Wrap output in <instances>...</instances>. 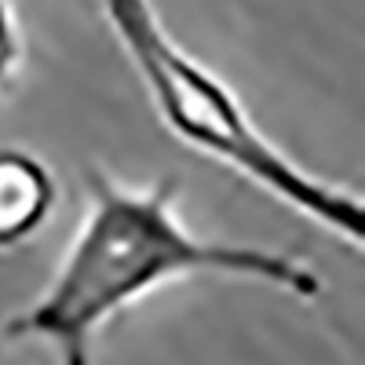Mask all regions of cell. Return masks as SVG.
<instances>
[{
	"instance_id": "4",
	"label": "cell",
	"mask_w": 365,
	"mask_h": 365,
	"mask_svg": "<svg viewBox=\"0 0 365 365\" xmlns=\"http://www.w3.org/2000/svg\"><path fill=\"white\" fill-rule=\"evenodd\" d=\"M22 63V37L15 26V11L8 0H0V91H8Z\"/></svg>"
},
{
	"instance_id": "3",
	"label": "cell",
	"mask_w": 365,
	"mask_h": 365,
	"mask_svg": "<svg viewBox=\"0 0 365 365\" xmlns=\"http://www.w3.org/2000/svg\"><path fill=\"white\" fill-rule=\"evenodd\" d=\"M58 182L29 150H0V252L19 249L51 216Z\"/></svg>"
},
{
	"instance_id": "2",
	"label": "cell",
	"mask_w": 365,
	"mask_h": 365,
	"mask_svg": "<svg viewBox=\"0 0 365 365\" xmlns=\"http://www.w3.org/2000/svg\"><path fill=\"white\" fill-rule=\"evenodd\" d=\"M99 8L125 55L132 58L135 73L143 77L165 128L179 143L241 172L256 187L270 190L282 205L314 220L318 227L361 245L365 237L361 197L354 190L332 187V182L289 161L256 128V120L223 84V77L201 66L194 55H187L168 37V29L161 26L150 0H99Z\"/></svg>"
},
{
	"instance_id": "1",
	"label": "cell",
	"mask_w": 365,
	"mask_h": 365,
	"mask_svg": "<svg viewBox=\"0 0 365 365\" xmlns=\"http://www.w3.org/2000/svg\"><path fill=\"white\" fill-rule=\"evenodd\" d=\"M88 208L48 289L0 325V340H44L58 365H91L96 332L139 296L190 274L263 282L299 299H318L322 278L292 256L256 245L194 237L175 216V179L132 187L88 172Z\"/></svg>"
}]
</instances>
